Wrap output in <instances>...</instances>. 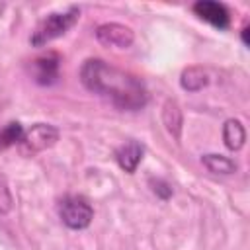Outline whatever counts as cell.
<instances>
[{
	"instance_id": "obj_1",
	"label": "cell",
	"mask_w": 250,
	"mask_h": 250,
	"mask_svg": "<svg viewBox=\"0 0 250 250\" xmlns=\"http://www.w3.org/2000/svg\"><path fill=\"white\" fill-rule=\"evenodd\" d=\"M80 80L86 90L125 111H137L148 100L145 82L139 76L111 66L102 59H88L80 68Z\"/></svg>"
},
{
	"instance_id": "obj_2",
	"label": "cell",
	"mask_w": 250,
	"mask_h": 250,
	"mask_svg": "<svg viewBox=\"0 0 250 250\" xmlns=\"http://www.w3.org/2000/svg\"><path fill=\"white\" fill-rule=\"evenodd\" d=\"M78 18H80V10L76 6H70L62 12H51L37 23L35 31L29 37V43L33 47H43V45L51 43L53 39L64 35L78 21Z\"/></svg>"
},
{
	"instance_id": "obj_3",
	"label": "cell",
	"mask_w": 250,
	"mask_h": 250,
	"mask_svg": "<svg viewBox=\"0 0 250 250\" xmlns=\"http://www.w3.org/2000/svg\"><path fill=\"white\" fill-rule=\"evenodd\" d=\"M59 217L68 229L80 230V229H86L92 223L94 209L84 197L66 195L59 201Z\"/></svg>"
},
{
	"instance_id": "obj_4",
	"label": "cell",
	"mask_w": 250,
	"mask_h": 250,
	"mask_svg": "<svg viewBox=\"0 0 250 250\" xmlns=\"http://www.w3.org/2000/svg\"><path fill=\"white\" fill-rule=\"evenodd\" d=\"M59 141V129L49 123H35L29 131H23L18 146L23 156H35Z\"/></svg>"
},
{
	"instance_id": "obj_5",
	"label": "cell",
	"mask_w": 250,
	"mask_h": 250,
	"mask_svg": "<svg viewBox=\"0 0 250 250\" xmlns=\"http://www.w3.org/2000/svg\"><path fill=\"white\" fill-rule=\"evenodd\" d=\"M96 39L105 45V47H115V49H127L135 41V33L131 27L123 23H102L96 29Z\"/></svg>"
},
{
	"instance_id": "obj_6",
	"label": "cell",
	"mask_w": 250,
	"mask_h": 250,
	"mask_svg": "<svg viewBox=\"0 0 250 250\" xmlns=\"http://www.w3.org/2000/svg\"><path fill=\"white\" fill-rule=\"evenodd\" d=\"M195 16H199L203 21L211 23L217 29H227L230 25V14L225 4L213 2V0H199L193 4Z\"/></svg>"
},
{
	"instance_id": "obj_7",
	"label": "cell",
	"mask_w": 250,
	"mask_h": 250,
	"mask_svg": "<svg viewBox=\"0 0 250 250\" xmlns=\"http://www.w3.org/2000/svg\"><path fill=\"white\" fill-rule=\"evenodd\" d=\"M33 76L35 82L41 86H51L57 82L59 78V66H61V59L57 53H47L43 57H37L33 61Z\"/></svg>"
},
{
	"instance_id": "obj_8",
	"label": "cell",
	"mask_w": 250,
	"mask_h": 250,
	"mask_svg": "<svg viewBox=\"0 0 250 250\" xmlns=\"http://www.w3.org/2000/svg\"><path fill=\"white\" fill-rule=\"evenodd\" d=\"M143 154H145V146H143L139 141H127V143H123V145L115 150V160H117V164H119L125 172L133 174V172L137 170V166L141 164Z\"/></svg>"
},
{
	"instance_id": "obj_9",
	"label": "cell",
	"mask_w": 250,
	"mask_h": 250,
	"mask_svg": "<svg viewBox=\"0 0 250 250\" xmlns=\"http://www.w3.org/2000/svg\"><path fill=\"white\" fill-rule=\"evenodd\" d=\"M223 141L229 150H240L246 141L244 125L238 119H227L223 125Z\"/></svg>"
},
{
	"instance_id": "obj_10",
	"label": "cell",
	"mask_w": 250,
	"mask_h": 250,
	"mask_svg": "<svg viewBox=\"0 0 250 250\" xmlns=\"http://www.w3.org/2000/svg\"><path fill=\"white\" fill-rule=\"evenodd\" d=\"M162 121H164L166 131L174 139H180V133H182V109H180L176 100H168L164 104V107H162Z\"/></svg>"
},
{
	"instance_id": "obj_11",
	"label": "cell",
	"mask_w": 250,
	"mask_h": 250,
	"mask_svg": "<svg viewBox=\"0 0 250 250\" xmlns=\"http://www.w3.org/2000/svg\"><path fill=\"white\" fill-rule=\"evenodd\" d=\"M207 72L201 66H188L180 76V84L188 92H199L203 86H207Z\"/></svg>"
},
{
	"instance_id": "obj_12",
	"label": "cell",
	"mask_w": 250,
	"mask_h": 250,
	"mask_svg": "<svg viewBox=\"0 0 250 250\" xmlns=\"http://www.w3.org/2000/svg\"><path fill=\"white\" fill-rule=\"evenodd\" d=\"M201 162L213 174H232L236 170V162L223 154H205L201 158Z\"/></svg>"
},
{
	"instance_id": "obj_13",
	"label": "cell",
	"mask_w": 250,
	"mask_h": 250,
	"mask_svg": "<svg viewBox=\"0 0 250 250\" xmlns=\"http://www.w3.org/2000/svg\"><path fill=\"white\" fill-rule=\"evenodd\" d=\"M21 135H23V127H21V123L12 121V123L4 125V127L0 129V150L12 146V145H16V143H20Z\"/></svg>"
},
{
	"instance_id": "obj_14",
	"label": "cell",
	"mask_w": 250,
	"mask_h": 250,
	"mask_svg": "<svg viewBox=\"0 0 250 250\" xmlns=\"http://www.w3.org/2000/svg\"><path fill=\"white\" fill-rule=\"evenodd\" d=\"M14 207V197H12V191H10V186H8V180L4 174H0V215H6L10 213Z\"/></svg>"
},
{
	"instance_id": "obj_15",
	"label": "cell",
	"mask_w": 250,
	"mask_h": 250,
	"mask_svg": "<svg viewBox=\"0 0 250 250\" xmlns=\"http://www.w3.org/2000/svg\"><path fill=\"white\" fill-rule=\"evenodd\" d=\"M152 186H154V188H152V189H154V193H158L160 197H164V199H166V197H170V195H172V188H170L166 182L156 180V182H152Z\"/></svg>"
},
{
	"instance_id": "obj_16",
	"label": "cell",
	"mask_w": 250,
	"mask_h": 250,
	"mask_svg": "<svg viewBox=\"0 0 250 250\" xmlns=\"http://www.w3.org/2000/svg\"><path fill=\"white\" fill-rule=\"evenodd\" d=\"M242 43H244V45H248V27H244V29H242Z\"/></svg>"
}]
</instances>
